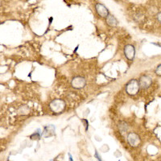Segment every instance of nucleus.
<instances>
[{
  "label": "nucleus",
  "instance_id": "f257e3e1",
  "mask_svg": "<svg viewBox=\"0 0 161 161\" xmlns=\"http://www.w3.org/2000/svg\"><path fill=\"white\" fill-rule=\"evenodd\" d=\"M66 102H64L61 99H55L53 100L50 104H49V108L50 110L55 114H61L66 109Z\"/></svg>",
  "mask_w": 161,
  "mask_h": 161
},
{
  "label": "nucleus",
  "instance_id": "f03ea898",
  "mask_svg": "<svg viewBox=\"0 0 161 161\" xmlns=\"http://www.w3.org/2000/svg\"><path fill=\"white\" fill-rule=\"evenodd\" d=\"M140 90L139 82L136 79H132L129 81V82L126 84V93L131 96H135L139 93Z\"/></svg>",
  "mask_w": 161,
  "mask_h": 161
},
{
  "label": "nucleus",
  "instance_id": "7ed1b4c3",
  "mask_svg": "<svg viewBox=\"0 0 161 161\" xmlns=\"http://www.w3.org/2000/svg\"><path fill=\"white\" fill-rule=\"evenodd\" d=\"M72 87L76 89V90H81L84 88L86 85V78L82 77V76H77L74 77L71 81Z\"/></svg>",
  "mask_w": 161,
  "mask_h": 161
},
{
  "label": "nucleus",
  "instance_id": "20e7f679",
  "mask_svg": "<svg viewBox=\"0 0 161 161\" xmlns=\"http://www.w3.org/2000/svg\"><path fill=\"white\" fill-rule=\"evenodd\" d=\"M127 142L131 147H136L141 143V139L139 135L135 132H130L127 135Z\"/></svg>",
  "mask_w": 161,
  "mask_h": 161
},
{
  "label": "nucleus",
  "instance_id": "39448f33",
  "mask_svg": "<svg viewBox=\"0 0 161 161\" xmlns=\"http://www.w3.org/2000/svg\"><path fill=\"white\" fill-rule=\"evenodd\" d=\"M139 84V86H140L141 89H147L150 86H151L152 84V79H151V77H149L147 75H143L142 76L139 80L138 81Z\"/></svg>",
  "mask_w": 161,
  "mask_h": 161
},
{
  "label": "nucleus",
  "instance_id": "423d86ee",
  "mask_svg": "<svg viewBox=\"0 0 161 161\" xmlns=\"http://www.w3.org/2000/svg\"><path fill=\"white\" fill-rule=\"evenodd\" d=\"M124 55L130 61L134 60L135 57V47L131 44H126L124 47Z\"/></svg>",
  "mask_w": 161,
  "mask_h": 161
},
{
  "label": "nucleus",
  "instance_id": "0eeeda50",
  "mask_svg": "<svg viewBox=\"0 0 161 161\" xmlns=\"http://www.w3.org/2000/svg\"><path fill=\"white\" fill-rule=\"evenodd\" d=\"M95 10L98 15L101 17H103V18H106L109 15L108 9L106 8V6H105L102 3H97L95 5Z\"/></svg>",
  "mask_w": 161,
  "mask_h": 161
},
{
  "label": "nucleus",
  "instance_id": "6e6552de",
  "mask_svg": "<svg viewBox=\"0 0 161 161\" xmlns=\"http://www.w3.org/2000/svg\"><path fill=\"white\" fill-rule=\"evenodd\" d=\"M106 18V23L110 27H116L118 24V21L114 15L109 14Z\"/></svg>",
  "mask_w": 161,
  "mask_h": 161
},
{
  "label": "nucleus",
  "instance_id": "1a4fd4ad",
  "mask_svg": "<svg viewBox=\"0 0 161 161\" xmlns=\"http://www.w3.org/2000/svg\"><path fill=\"white\" fill-rule=\"evenodd\" d=\"M19 114H23V115H26L29 113V109L27 106H22L19 110Z\"/></svg>",
  "mask_w": 161,
  "mask_h": 161
},
{
  "label": "nucleus",
  "instance_id": "9d476101",
  "mask_svg": "<svg viewBox=\"0 0 161 161\" xmlns=\"http://www.w3.org/2000/svg\"><path fill=\"white\" fill-rule=\"evenodd\" d=\"M119 129H120V131H122L121 133L126 132V131H127V130H128V126H127V124H126V122H121L120 125H119Z\"/></svg>",
  "mask_w": 161,
  "mask_h": 161
},
{
  "label": "nucleus",
  "instance_id": "9b49d317",
  "mask_svg": "<svg viewBox=\"0 0 161 161\" xmlns=\"http://www.w3.org/2000/svg\"><path fill=\"white\" fill-rule=\"evenodd\" d=\"M155 73V74H156V75L161 76V65H159V66H157Z\"/></svg>",
  "mask_w": 161,
  "mask_h": 161
},
{
  "label": "nucleus",
  "instance_id": "f8f14e48",
  "mask_svg": "<svg viewBox=\"0 0 161 161\" xmlns=\"http://www.w3.org/2000/svg\"><path fill=\"white\" fill-rule=\"evenodd\" d=\"M82 122H84L85 123V126H86V130L87 131L88 130V122L86 120H85V119H82Z\"/></svg>",
  "mask_w": 161,
  "mask_h": 161
},
{
  "label": "nucleus",
  "instance_id": "ddd939ff",
  "mask_svg": "<svg viewBox=\"0 0 161 161\" xmlns=\"http://www.w3.org/2000/svg\"><path fill=\"white\" fill-rule=\"evenodd\" d=\"M160 15H161V13L160 12H159V13H158V14L156 15V18H157V19H158V21H159V23H160V21H161Z\"/></svg>",
  "mask_w": 161,
  "mask_h": 161
}]
</instances>
